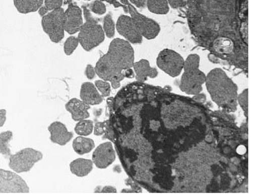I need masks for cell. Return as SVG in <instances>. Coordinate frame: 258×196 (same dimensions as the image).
<instances>
[{"instance_id":"1","label":"cell","mask_w":258,"mask_h":196,"mask_svg":"<svg viewBox=\"0 0 258 196\" xmlns=\"http://www.w3.org/2000/svg\"><path fill=\"white\" fill-rule=\"evenodd\" d=\"M134 59V50L131 43L125 39L114 38L107 52L97 61L96 74L101 79L110 82L113 89H117L125 77V71L133 67Z\"/></svg>"},{"instance_id":"2","label":"cell","mask_w":258,"mask_h":196,"mask_svg":"<svg viewBox=\"0 0 258 196\" xmlns=\"http://www.w3.org/2000/svg\"><path fill=\"white\" fill-rule=\"evenodd\" d=\"M205 83L212 100L218 106L229 111L237 109L238 87L223 69L211 70Z\"/></svg>"},{"instance_id":"3","label":"cell","mask_w":258,"mask_h":196,"mask_svg":"<svg viewBox=\"0 0 258 196\" xmlns=\"http://www.w3.org/2000/svg\"><path fill=\"white\" fill-rule=\"evenodd\" d=\"M200 62V57L196 53L189 54L184 59L179 87L186 94L196 95L203 90L206 75L199 69Z\"/></svg>"},{"instance_id":"4","label":"cell","mask_w":258,"mask_h":196,"mask_svg":"<svg viewBox=\"0 0 258 196\" xmlns=\"http://www.w3.org/2000/svg\"><path fill=\"white\" fill-rule=\"evenodd\" d=\"M83 15L85 22L78 32L79 44L87 51H89L102 43L105 34L102 26L93 18L90 11L83 8Z\"/></svg>"},{"instance_id":"5","label":"cell","mask_w":258,"mask_h":196,"mask_svg":"<svg viewBox=\"0 0 258 196\" xmlns=\"http://www.w3.org/2000/svg\"><path fill=\"white\" fill-rule=\"evenodd\" d=\"M64 10L60 8L42 17L41 24L43 31L54 43H58L64 36Z\"/></svg>"},{"instance_id":"6","label":"cell","mask_w":258,"mask_h":196,"mask_svg":"<svg viewBox=\"0 0 258 196\" xmlns=\"http://www.w3.org/2000/svg\"><path fill=\"white\" fill-rule=\"evenodd\" d=\"M42 153L31 148L22 149L9 156V167L16 173L29 171L34 164L41 160Z\"/></svg>"},{"instance_id":"7","label":"cell","mask_w":258,"mask_h":196,"mask_svg":"<svg viewBox=\"0 0 258 196\" xmlns=\"http://www.w3.org/2000/svg\"><path fill=\"white\" fill-rule=\"evenodd\" d=\"M184 59L174 50L165 48L156 58L157 67L171 77L178 76L183 71Z\"/></svg>"},{"instance_id":"8","label":"cell","mask_w":258,"mask_h":196,"mask_svg":"<svg viewBox=\"0 0 258 196\" xmlns=\"http://www.w3.org/2000/svg\"><path fill=\"white\" fill-rule=\"evenodd\" d=\"M128 12L137 29L143 37L151 40L159 34L161 28L159 24L138 12L132 5H128Z\"/></svg>"},{"instance_id":"9","label":"cell","mask_w":258,"mask_h":196,"mask_svg":"<svg viewBox=\"0 0 258 196\" xmlns=\"http://www.w3.org/2000/svg\"><path fill=\"white\" fill-rule=\"evenodd\" d=\"M29 188L18 174L0 169V193H28Z\"/></svg>"},{"instance_id":"10","label":"cell","mask_w":258,"mask_h":196,"mask_svg":"<svg viewBox=\"0 0 258 196\" xmlns=\"http://www.w3.org/2000/svg\"><path fill=\"white\" fill-rule=\"evenodd\" d=\"M115 27L118 33L130 43L140 44L142 42L143 37L131 16H120L116 21Z\"/></svg>"},{"instance_id":"11","label":"cell","mask_w":258,"mask_h":196,"mask_svg":"<svg viewBox=\"0 0 258 196\" xmlns=\"http://www.w3.org/2000/svg\"><path fill=\"white\" fill-rule=\"evenodd\" d=\"M115 152L112 143L106 142L99 145L94 151L92 161L100 169H105L115 160Z\"/></svg>"},{"instance_id":"12","label":"cell","mask_w":258,"mask_h":196,"mask_svg":"<svg viewBox=\"0 0 258 196\" xmlns=\"http://www.w3.org/2000/svg\"><path fill=\"white\" fill-rule=\"evenodd\" d=\"M82 10L76 5H71L64 11V30L69 34L79 32L83 24Z\"/></svg>"},{"instance_id":"13","label":"cell","mask_w":258,"mask_h":196,"mask_svg":"<svg viewBox=\"0 0 258 196\" xmlns=\"http://www.w3.org/2000/svg\"><path fill=\"white\" fill-rule=\"evenodd\" d=\"M50 133V139L54 143L64 146L73 138L72 132L68 131L66 125L60 121H54L48 127Z\"/></svg>"},{"instance_id":"14","label":"cell","mask_w":258,"mask_h":196,"mask_svg":"<svg viewBox=\"0 0 258 196\" xmlns=\"http://www.w3.org/2000/svg\"><path fill=\"white\" fill-rule=\"evenodd\" d=\"M65 108L75 121L86 119L90 116L88 109L90 108V105L77 98L70 99L66 104Z\"/></svg>"},{"instance_id":"15","label":"cell","mask_w":258,"mask_h":196,"mask_svg":"<svg viewBox=\"0 0 258 196\" xmlns=\"http://www.w3.org/2000/svg\"><path fill=\"white\" fill-rule=\"evenodd\" d=\"M80 97L82 100L89 105L99 104L103 99L95 85L89 82L82 84Z\"/></svg>"},{"instance_id":"16","label":"cell","mask_w":258,"mask_h":196,"mask_svg":"<svg viewBox=\"0 0 258 196\" xmlns=\"http://www.w3.org/2000/svg\"><path fill=\"white\" fill-rule=\"evenodd\" d=\"M135 77L139 82H145L148 78H155L158 74L157 70L150 66L149 61L146 59H141L134 62L133 67Z\"/></svg>"},{"instance_id":"17","label":"cell","mask_w":258,"mask_h":196,"mask_svg":"<svg viewBox=\"0 0 258 196\" xmlns=\"http://www.w3.org/2000/svg\"><path fill=\"white\" fill-rule=\"evenodd\" d=\"M93 162L90 159L78 158L71 162L70 169L71 172L79 177L87 175L93 169Z\"/></svg>"},{"instance_id":"18","label":"cell","mask_w":258,"mask_h":196,"mask_svg":"<svg viewBox=\"0 0 258 196\" xmlns=\"http://www.w3.org/2000/svg\"><path fill=\"white\" fill-rule=\"evenodd\" d=\"M44 0H13L17 11L23 14L35 12L43 5Z\"/></svg>"},{"instance_id":"19","label":"cell","mask_w":258,"mask_h":196,"mask_svg":"<svg viewBox=\"0 0 258 196\" xmlns=\"http://www.w3.org/2000/svg\"><path fill=\"white\" fill-rule=\"evenodd\" d=\"M72 146L75 152L81 155L91 152L95 147V143L92 139L80 136L73 140Z\"/></svg>"},{"instance_id":"20","label":"cell","mask_w":258,"mask_h":196,"mask_svg":"<svg viewBox=\"0 0 258 196\" xmlns=\"http://www.w3.org/2000/svg\"><path fill=\"white\" fill-rule=\"evenodd\" d=\"M146 5L148 10L155 14L165 15L169 11L167 0H147Z\"/></svg>"},{"instance_id":"21","label":"cell","mask_w":258,"mask_h":196,"mask_svg":"<svg viewBox=\"0 0 258 196\" xmlns=\"http://www.w3.org/2000/svg\"><path fill=\"white\" fill-rule=\"evenodd\" d=\"M74 129L76 133L79 136H88L93 130V122L86 119L80 120L76 123Z\"/></svg>"},{"instance_id":"22","label":"cell","mask_w":258,"mask_h":196,"mask_svg":"<svg viewBox=\"0 0 258 196\" xmlns=\"http://www.w3.org/2000/svg\"><path fill=\"white\" fill-rule=\"evenodd\" d=\"M12 138L13 133L10 130L0 134V153L5 156H10L11 154L9 143Z\"/></svg>"},{"instance_id":"23","label":"cell","mask_w":258,"mask_h":196,"mask_svg":"<svg viewBox=\"0 0 258 196\" xmlns=\"http://www.w3.org/2000/svg\"><path fill=\"white\" fill-rule=\"evenodd\" d=\"M63 0H44L43 5L38 10V14L41 17L49 12L61 8Z\"/></svg>"},{"instance_id":"24","label":"cell","mask_w":258,"mask_h":196,"mask_svg":"<svg viewBox=\"0 0 258 196\" xmlns=\"http://www.w3.org/2000/svg\"><path fill=\"white\" fill-rule=\"evenodd\" d=\"M110 128L109 126V120H105L103 122H97L95 124L94 134L96 136L104 135L103 137L105 139L111 140L112 136L110 134Z\"/></svg>"},{"instance_id":"25","label":"cell","mask_w":258,"mask_h":196,"mask_svg":"<svg viewBox=\"0 0 258 196\" xmlns=\"http://www.w3.org/2000/svg\"><path fill=\"white\" fill-rule=\"evenodd\" d=\"M102 28L105 35L107 37L112 38L114 36L115 25L110 14L104 17Z\"/></svg>"},{"instance_id":"26","label":"cell","mask_w":258,"mask_h":196,"mask_svg":"<svg viewBox=\"0 0 258 196\" xmlns=\"http://www.w3.org/2000/svg\"><path fill=\"white\" fill-rule=\"evenodd\" d=\"M79 40L77 37L71 36L69 37L64 42L63 50L67 55H71L76 50L78 44Z\"/></svg>"},{"instance_id":"27","label":"cell","mask_w":258,"mask_h":196,"mask_svg":"<svg viewBox=\"0 0 258 196\" xmlns=\"http://www.w3.org/2000/svg\"><path fill=\"white\" fill-rule=\"evenodd\" d=\"M95 86L103 97H108L111 92V85L108 81L103 80H96Z\"/></svg>"},{"instance_id":"28","label":"cell","mask_w":258,"mask_h":196,"mask_svg":"<svg viewBox=\"0 0 258 196\" xmlns=\"http://www.w3.org/2000/svg\"><path fill=\"white\" fill-rule=\"evenodd\" d=\"M237 103L242 109L245 116H248V89H244L238 94Z\"/></svg>"},{"instance_id":"29","label":"cell","mask_w":258,"mask_h":196,"mask_svg":"<svg viewBox=\"0 0 258 196\" xmlns=\"http://www.w3.org/2000/svg\"><path fill=\"white\" fill-rule=\"evenodd\" d=\"M90 8L93 13L100 15L105 14L106 11L105 4L99 1H95L91 3Z\"/></svg>"},{"instance_id":"30","label":"cell","mask_w":258,"mask_h":196,"mask_svg":"<svg viewBox=\"0 0 258 196\" xmlns=\"http://www.w3.org/2000/svg\"><path fill=\"white\" fill-rule=\"evenodd\" d=\"M169 7L172 9H178L184 7L186 4V0H167Z\"/></svg>"},{"instance_id":"31","label":"cell","mask_w":258,"mask_h":196,"mask_svg":"<svg viewBox=\"0 0 258 196\" xmlns=\"http://www.w3.org/2000/svg\"><path fill=\"white\" fill-rule=\"evenodd\" d=\"M86 76L89 80L93 79L96 75L95 68L91 64H88L85 72Z\"/></svg>"},{"instance_id":"32","label":"cell","mask_w":258,"mask_h":196,"mask_svg":"<svg viewBox=\"0 0 258 196\" xmlns=\"http://www.w3.org/2000/svg\"><path fill=\"white\" fill-rule=\"evenodd\" d=\"M116 188L112 186H105L100 191L101 193H116Z\"/></svg>"},{"instance_id":"33","label":"cell","mask_w":258,"mask_h":196,"mask_svg":"<svg viewBox=\"0 0 258 196\" xmlns=\"http://www.w3.org/2000/svg\"><path fill=\"white\" fill-rule=\"evenodd\" d=\"M6 109H0V127L3 126L6 120Z\"/></svg>"}]
</instances>
